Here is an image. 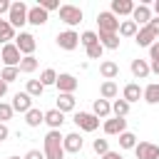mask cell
<instances>
[{
    "label": "cell",
    "instance_id": "obj_28",
    "mask_svg": "<svg viewBox=\"0 0 159 159\" xmlns=\"http://www.w3.org/2000/svg\"><path fill=\"white\" fill-rule=\"evenodd\" d=\"M42 122H45V112H40L37 107H32V109L25 114V124H27V127H40Z\"/></svg>",
    "mask_w": 159,
    "mask_h": 159
},
{
    "label": "cell",
    "instance_id": "obj_3",
    "mask_svg": "<svg viewBox=\"0 0 159 159\" xmlns=\"http://www.w3.org/2000/svg\"><path fill=\"white\" fill-rule=\"evenodd\" d=\"M72 122H75L77 129H82V132H94V129L99 127V119H97L92 112H75Z\"/></svg>",
    "mask_w": 159,
    "mask_h": 159
},
{
    "label": "cell",
    "instance_id": "obj_50",
    "mask_svg": "<svg viewBox=\"0 0 159 159\" xmlns=\"http://www.w3.org/2000/svg\"><path fill=\"white\" fill-rule=\"evenodd\" d=\"M0 22H2V17H0Z\"/></svg>",
    "mask_w": 159,
    "mask_h": 159
},
{
    "label": "cell",
    "instance_id": "obj_10",
    "mask_svg": "<svg viewBox=\"0 0 159 159\" xmlns=\"http://www.w3.org/2000/svg\"><path fill=\"white\" fill-rule=\"evenodd\" d=\"M15 47L20 50L22 57H27V55H35L37 42H35V37H32L30 32H20V35H15Z\"/></svg>",
    "mask_w": 159,
    "mask_h": 159
},
{
    "label": "cell",
    "instance_id": "obj_27",
    "mask_svg": "<svg viewBox=\"0 0 159 159\" xmlns=\"http://www.w3.org/2000/svg\"><path fill=\"white\" fill-rule=\"evenodd\" d=\"M37 65H40V62H37V57H35V55H27V57H22V60H20L17 70H20V72H25V75H32V72L37 70Z\"/></svg>",
    "mask_w": 159,
    "mask_h": 159
},
{
    "label": "cell",
    "instance_id": "obj_12",
    "mask_svg": "<svg viewBox=\"0 0 159 159\" xmlns=\"http://www.w3.org/2000/svg\"><path fill=\"white\" fill-rule=\"evenodd\" d=\"M134 154H137V159H159V147L152 142H137Z\"/></svg>",
    "mask_w": 159,
    "mask_h": 159
},
{
    "label": "cell",
    "instance_id": "obj_23",
    "mask_svg": "<svg viewBox=\"0 0 159 159\" xmlns=\"http://www.w3.org/2000/svg\"><path fill=\"white\" fill-rule=\"evenodd\" d=\"M99 75H102L104 80H112V82H114V77L119 75V65L112 62V60H104V62H99Z\"/></svg>",
    "mask_w": 159,
    "mask_h": 159
},
{
    "label": "cell",
    "instance_id": "obj_25",
    "mask_svg": "<svg viewBox=\"0 0 159 159\" xmlns=\"http://www.w3.org/2000/svg\"><path fill=\"white\" fill-rule=\"evenodd\" d=\"M75 104H77L75 94H57V104H55V109H60V112L65 114V112H75Z\"/></svg>",
    "mask_w": 159,
    "mask_h": 159
},
{
    "label": "cell",
    "instance_id": "obj_5",
    "mask_svg": "<svg viewBox=\"0 0 159 159\" xmlns=\"http://www.w3.org/2000/svg\"><path fill=\"white\" fill-rule=\"evenodd\" d=\"M0 60H2L5 67H17L20 60H22V55H20V50L15 47V42H7V45H2V50H0Z\"/></svg>",
    "mask_w": 159,
    "mask_h": 159
},
{
    "label": "cell",
    "instance_id": "obj_9",
    "mask_svg": "<svg viewBox=\"0 0 159 159\" xmlns=\"http://www.w3.org/2000/svg\"><path fill=\"white\" fill-rule=\"evenodd\" d=\"M57 47L60 50H67V52H72V50H77V45H80V35L75 32V30H65V32H57Z\"/></svg>",
    "mask_w": 159,
    "mask_h": 159
},
{
    "label": "cell",
    "instance_id": "obj_15",
    "mask_svg": "<svg viewBox=\"0 0 159 159\" xmlns=\"http://www.w3.org/2000/svg\"><path fill=\"white\" fill-rule=\"evenodd\" d=\"M47 20H50V15L40 7V5H32V7H27V22L30 25H35V27H40V25H47Z\"/></svg>",
    "mask_w": 159,
    "mask_h": 159
},
{
    "label": "cell",
    "instance_id": "obj_22",
    "mask_svg": "<svg viewBox=\"0 0 159 159\" xmlns=\"http://www.w3.org/2000/svg\"><path fill=\"white\" fill-rule=\"evenodd\" d=\"M97 37H99V45L104 47V50H117L119 47V35H114V32H97Z\"/></svg>",
    "mask_w": 159,
    "mask_h": 159
},
{
    "label": "cell",
    "instance_id": "obj_13",
    "mask_svg": "<svg viewBox=\"0 0 159 159\" xmlns=\"http://www.w3.org/2000/svg\"><path fill=\"white\" fill-rule=\"evenodd\" d=\"M102 129H104V134H109V137H119L122 132H127V119L124 117H112V119H107L104 124H102Z\"/></svg>",
    "mask_w": 159,
    "mask_h": 159
},
{
    "label": "cell",
    "instance_id": "obj_29",
    "mask_svg": "<svg viewBox=\"0 0 159 159\" xmlns=\"http://www.w3.org/2000/svg\"><path fill=\"white\" fill-rule=\"evenodd\" d=\"M137 30H139V27H137L132 20H119V30H117V35H119V37H134Z\"/></svg>",
    "mask_w": 159,
    "mask_h": 159
},
{
    "label": "cell",
    "instance_id": "obj_38",
    "mask_svg": "<svg viewBox=\"0 0 159 159\" xmlns=\"http://www.w3.org/2000/svg\"><path fill=\"white\" fill-rule=\"evenodd\" d=\"M84 50H87V57H89V60H102L104 47H102L99 42H94V45H89V47H84Z\"/></svg>",
    "mask_w": 159,
    "mask_h": 159
},
{
    "label": "cell",
    "instance_id": "obj_33",
    "mask_svg": "<svg viewBox=\"0 0 159 159\" xmlns=\"http://www.w3.org/2000/svg\"><path fill=\"white\" fill-rule=\"evenodd\" d=\"M55 82H57V72H55L52 67H47V70L40 72V84H42V87H50V84H55Z\"/></svg>",
    "mask_w": 159,
    "mask_h": 159
},
{
    "label": "cell",
    "instance_id": "obj_16",
    "mask_svg": "<svg viewBox=\"0 0 159 159\" xmlns=\"http://www.w3.org/2000/svg\"><path fill=\"white\" fill-rule=\"evenodd\" d=\"M134 42H137L139 47H152V45L157 42V35L149 30V25H144V27H139V30H137V35H134Z\"/></svg>",
    "mask_w": 159,
    "mask_h": 159
},
{
    "label": "cell",
    "instance_id": "obj_51",
    "mask_svg": "<svg viewBox=\"0 0 159 159\" xmlns=\"http://www.w3.org/2000/svg\"><path fill=\"white\" fill-rule=\"evenodd\" d=\"M65 159H70V157H65Z\"/></svg>",
    "mask_w": 159,
    "mask_h": 159
},
{
    "label": "cell",
    "instance_id": "obj_18",
    "mask_svg": "<svg viewBox=\"0 0 159 159\" xmlns=\"http://www.w3.org/2000/svg\"><path fill=\"white\" fill-rule=\"evenodd\" d=\"M92 114L97 117V119H109V114H112V102H107V99H94V104H92Z\"/></svg>",
    "mask_w": 159,
    "mask_h": 159
},
{
    "label": "cell",
    "instance_id": "obj_1",
    "mask_svg": "<svg viewBox=\"0 0 159 159\" xmlns=\"http://www.w3.org/2000/svg\"><path fill=\"white\" fill-rule=\"evenodd\" d=\"M42 154H45V159H65L60 129H50V132L45 134V149H42Z\"/></svg>",
    "mask_w": 159,
    "mask_h": 159
},
{
    "label": "cell",
    "instance_id": "obj_49",
    "mask_svg": "<svg viewBox=\"0 0 159 159\" xmlns=\"http://www.w3.org/2000/svg\"><path fill=\"white\" fill-rule=\"evenodd\" d=\"M7 159H20V157H7Z\"/></svg>",
    "mask_w": 159,
    "mask_h": 159
},
{
    "label": "cell",
    "instance_id": "obj_24",
    "mask_svg": "<svg viewBox=\"0 0 159 159\" xmlns=\"http://www.w3.org/2000/svg\"><path fill=\"white\" fill-rule=\"evenodd\" d=\"M117 94H119V87H117V82H112V80H104V82L99 84V97H102V99H107V102H109V99H114Z\"/></svg>",
    "mask_w": 159,
    "mask_h": 159
},
{
    "label": "cell",
    "instance_id": "obj_44",
    "mask_svg": "<svg viewBox=\"0 0 159 159\" xmlns=\"http://www.w3.org/2000/svg\"><path fill=\"white\" fill-rule=\"evenodd\" d=\"M10 5H12V2H7V0H0V17L10 12Z\"/></svg>",
    "mask_w": 159,
    "mask_h": 159
},
{
    "label": "cell",
    "instance_id": "obj_14",
    "mask_svg": "<svg viewBox=\"0 0 159 159\" xmlns=\"http://www.w3.org/2000/svg\"><path fill=\"white\" fill-rule=\"evenodd\" d=\"M12 112H22V114H27L30 109H32V97L27 94V92H17L15 97H12Z\"/></svg>",
    "mask_w": 159,
    "mask_h": 159
},
{
    "label": "cell",
    "instance_id": "obj_35",
    "mask_svg": "<svg viewBox=\"0 0 159 159\" xmlns=\"http://www.w3.org/2000/svg\"><path fill=\"white\" fill-rule=\"evenodd\" d=\"M119 147H122V149H134V147H137V134L122 132V134H119Z\"/></svg>",
    "mask_w": 159,
    "mask_h": 159
},
{
    "label": "cell",
    "instance_id": "obj_4",
    "mask_svg": "<svg viewBox=\"0 0 159 159\" xmlns=\"http://www.w3.org/2000/svg\"><path fill=\"white\" fill-rule=\"evenodd\" d=\"M60 20H62L65 25L75 27V25L82 22V10H80L77 5H60Z\"/></svg>",
    "mask_w": 159,
    "mask_h": 159
},
{
    "label": "cell",
    "instance_id": "obj_40",
    "mask_svg": "<svg viewBox=\"0 0 159 159\" xmlns=\"http://www.w3.org/2000/svg\"><path fill=\"white\" fill-rule=\"evenodd\" d=\"M10 117H12V107H10L7 102H0V122L5 124V122H7Z\"/></svg>",
    "mask_w": 159,
    "mask_h": 159
},
{
    "label": "cell",
    "instance_id": "obj_32",
    "mask_svg": "<svg viewBox=\"0 0 159 159\" xmlns=\"http://www.w3.org/2000/svg\"><path fill=\"white\" fill-rule=\"evenodd\" d=\"M149 70L159 75V42H154L149 47Z\"/></svg>",
    "mask_w": 159,
    "mask_h": 159
},
{
    "label": "cell",
    "instance_id": "obj_8",
    "mask_svg": "<svg viewBox=\"0 0 159 159\" xmlns=\"http://www.w3.org/2000/svg\"><path fill=\"white\" fill-rule=\"evenodd\" d=\"M97 27H99V32H114V35H117V30H119V17H114L109 10H104V12L97 15Z\"/></svg>",
    "mask_w": 159,
    "mask_h": 159
},
{
    "label": "cell",
    "instance_id": "obj_2",
    "mask_svg": "<svg viewBox=\"0 0 159 159\" xmlns=\"http://www.w3.org/2000/svg\"><path fill=\"white\" fill-rule=\"evenodd\" d=\"M7 22L12 25V30H17V27H22V25L27 22V5H25L22 0H17V2H12V5H10Z\"/></svg>",
    "mask_w": 159,
    "mask_h": 159
},
{
    "label": "cell",
    "instance_id": "obj_26",
    "mask_svg": "<svg viewBox=\"0 0 159 159\" xmlns=\"http://www.w3.org/2000/svg\"><path fill=\"white\" fill-rule=\"evenodd\" d=\"M142 99L147 104H159V82H152L142 89Z\"/></svg>",
    "mask_w": 159,
    "mask_h": 159
},
{
    "label": "cell",
    "instance_id": "obj_47",
    "mask_svg": "<svg viewBox=\"0 0 159 159\" xmlns=\"http://www.w3.org/2000/svg\"><path fill=\"white\" fill-rule=\"evenodd\" d=\"M5 94H7V84H5V82H2V80H0V99H2V97H5Z\"/></svg>",
    "mask_w": 159,
    "mask_h": 159
},
{
    "label": "cell",
    "instance_id": "obj_11",
    "mask_svg": "<svg viewBox=\"0 0 159 159\" xmlns=\"http://www.w3.org/2000/svg\"><path fill=\"white\" fill-rule=\"evenodd\" d=\"M82 147H84V139L80 137V132H70V134L62 137V149H65V154H80Z\"/></svg>",
    "mask_w": 159,
    "mask_h": 159
},
{
    "label": "cell",
    "instance_id": "obj_36",
    "mask_svg": "<svg viewBox=\"0 0 159 159\" xmlns=\"http://www.w3.org/2000/svg\"><path fill=\"white\" fill-rule=\"evenodd\" d=\"M17 77H20V70H17V67H2V72H0V80H2L5 84L15 82Z\"/></svg>",
    "mask_w": 159,
    "mask_h": 159
},
{
    "label": "cell",
    "instance_id": "obj_34",
    "mask_svg": "<svg viewBox=\"0 0 159 159\" xmlns=\"http://www.w3.org/2000/svg\"><path fill=\"white\" fill-rule=\"evenodd\" d=\"M129 107H132V104H127L124 99H114V102H112V114H114V117H127V114H129Z\"/></svg>",
    "mask_w": 159,
    "mask_h": 159
},
{
    "label": "cell",
    "instance_id": "obj_48",
    "mask_svg": "<svg viewBox=\"0 0 159 159\" xmlns=\"http://www.w3.org/2000/svg\"><path fill=\"white\" fill-rule=\"evenodd\" d=\"M154 12H157V17H159V0L154 2Z\"/></svg>",
    "mask_w": 159,
    "mask_h": 159
},
{
    "label": "cell",
    "instance_id": "obj_19",
    "mask_svg": "<svg viewBox=\"0 0 159 159\" xmlns=\"http://www.w3.org/2000/svg\"><path fill=\"white\" fill-rule=\"evenodd\" d=\"M132 10H134V2L132 0H112V15L114 17H122V15H132Z\"/></svg>",
    "mask_w": 159,
    "mask_h": 159
},
{
    "label": "cell",
    "instance_id": "obj_41",
    "mask_svg": "<svg viewBox=\"0 0 159 159\" xmlns=\"http://www.w3.org/2000/svg\"><path fill=\"white\" fill-rule=\"evenodd\" d=\"M37 5H40L45 12H50V10H60V2H57V0H40Z\"/></svg>",
    "mask_w": 159,
    "mask_h": 159
},
{
    "label": "cell",
    "instance_id": "obj_42",
    "mask_svg": "<svg viewBox=\"0 0 159 159\" xmlns=\"http://www.w3.org/2000/svg\"><path fill=\"white\" fill-rule=\"evenodd\" d=\"M149 30L159 37V17H157V15H152V20H149Z\"/></svg>",
    "mask_w": 159,
    "mask_h": 159
},
{
    "label": "cell",
    "instance_id": "obj_21",
    "mask_svg": "<svg viewBox=\"0 0 159 159\" xmlns=\"http://www.w3.org/2000/svg\"><path fill=\"white\" fill-rule=\"evenodd\" d=\"M45 124H47L50 129H60V127L65 124V114H62L60 109H47V112H45Z\"/></svg>",
    "mask_w": 159,
    "mask_h": 159
},
{
    "label": "cell",
    "instance_id": "obj_37",
    "mask_svg": "<svg viewBox=\"0 0 159 159\" xmlns=\"http://www.w3.org/2000/svg\"><path fill=\"white\" fill-rule=\"evenodd\" d=\"M94 42H99V37H97V32H94V30H84V32L80 35V45L89 47V45H94Z\"/></svg>",
    "mask_w": 159,
    "mask_h": 159
},
{
    "label": "cell",
    "instance_id": "obj_43",
    "mask_svg": "<svg viewBox=\"0 0 159 159\" xmlns=\"http://www.w3.org/2000/svg\"><path fill=\"white\" fill-rule=\"evenodd\" d=\"M25 159H45V154H42L40 149H30V152L25 154Z\"/></svg>",
    "mask_w": 159,
    "mask_h": 159
},
{
    "label": "cell",
    "instance_id": "obj_6",
    "mask_svg": "<svg viewBox=\"0 0 159 159\" xmlns=\"http://www.w3.org/2000/svg\"><path fill=\"white\" fill-rule=\"evenodd\" d=\"M55 87L60 89V94H75V89L80 87V82H77V77H75V75H70V72H60V75H57V82H55Z\"/></svg>",
    "mask_w": 159,
    "mask_h": 159
},
{
    "label": "cell",
    "instance_id": "obj_31",
    "mask_svg": "<svg viewBox=\"0 0 159 159\" xmlns=\"http://www.w3.org/2000/svg\"><path fill=\"white\" fill-rule=\"evenodd\" d=\"M25 92L35 99V97H42V92H45V87L40 84V80H27V84H25Z\"/></svg>",
    "mask_w": 159,
    "mask_h": 159
},
{
    "label": "cell",
    "instance_id": "obj_46",
    "mask_svg": "<svg viewBox=\"0 0 159 159\" xmlns=\"http://www.w3.org/2000/svg\"><path fill=\"white\" fill-rule=\"evenodd\" d=\"M99 159H124V157H122L119 152H112V149H109V152H107L104 157H99Z\"/></svg>",
    "mask_w": 159,
    "mask_h": 159
},
{
    "label": "cell",
    "instance_id": "obj_30",
    "mask_svg": "<svg viewBox=\"0 0 159 159\" xmlns=\"http://www.w3.org/2000/svg\"><path fill=\"white\" fill-rule=\"evenodd\" d=\"M12 40H15V30H12V25H10L7 20H2V22H0V42L7 45V42H12Z\"/></svg>",
    "mask_w": 159,
    "mask_h": 159
},
{
    "label": "cell",
    "instance_id": "obj_17",
    "mask_svg": "<svg viewBox=\"0 0 159 159\" xmlns=\"http://www.w3.org/2000/svg\"><path fill=\"white\" fill-rule=\"evenodd\" d=\"M129 70H132V75H134L137 80H147V77L152 75V70H149V60H142V57H137V60H132V65H129Z\"/></svg>",
    "mask_w": 159,
    "mask_h": 159
},
{
    "label": "cell",
    "instance_id": "obj_39",
    "mask_svg": "<svg viewBox=\"0 0 159 159\" xmlns=\"http://www.w3.org/2000/svg\"><path fill=\"white\" fill-rule=\"evenodd\" d=\"M92 149H94V154L104 157V154L109 152V142H107V139H94V142H92Z\"/></svg>",
    "mask_w": 159,
    "mask_h": 159
},
{
    "label": "cell",
    "instance_id": "obj_7",
    "mask_svg": "<svg viewBox=\"0 0 159 159\" xmlns=\"http://www.w3.org/2000/svg\"><path fill=\"white\" fill-rule=\"evenodd\" d=\"M129 20H132L137 27H144V25H149V20H152V7H149L147 2H139V5H134V10H132Z\"/></svg>",
    "mask_w": 159,
    "mask_h": 159
},
{
    "label": "cell",
    "instance_id": "obj_45",
    "mask_svg": "<svg viewBox=\"0 0 159 159\" xmlns=\"http://www.w3.org/2000/svg\"><path fill=\"white\" fill-rule=\"evenodd\" d=\"M7 137H10V129H7V124H2V122H0V142H5Z\"/></svg>",
    "mask_w": 159,
    "mask_h": 159
},
{
    "label": "cell",
    "instance_id": "obj_20",
    "mask_svg": "<svg viewBox=\"0 0 159 159\" xmlns=\"http://www.w3.org/2000/svg\"><path fill=\"white\" fill-rule=\"evenodd\" d=\"M139 97H142V87H139L137 82H129V84H124V89H122V99H124L127 104H132V102H139Z\"/></svg>",
    "mask_w": 159,
    "mask_h": 159
}]
</instances>
